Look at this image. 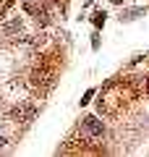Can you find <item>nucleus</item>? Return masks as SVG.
Instances as JSON below:
<instances>
[{
    "instance_id": "f257e3e1",
    "label": "nucleus",
    "mask_w": 149,
    "mask_h": 157,
    "mask_svg": "<svg viewBox=\"0 0 149 157\" xmlns=\"http://www.w3.org/2000/svg\"><path fill=\"white\" fill-rule=\"evenodd\" d=\"M84 128H86L92 136H102L105 134V128H102V123H99L97 118H84Z\"/></svg>"
},
{
    "instance_id": "f03ea898",
    "label": "nucleus",
    "mask_w": 149,
    "mask_h": 157,
    "mask_svg": "<svg viewBox=\"0 0 149 157\" xmlns=\"http://www.w3.org/2000/svg\"><path fill=\"white\" fill-rule=\"evenodd\" d=\"M94 24H97V26H102V24H105V13H97V16H94Z\"/></svg>"
},
{
    "instance_id": "7ed1b4c3",
    "label": "nucleus",
    "mask_w": 149,
    "mask_h": 157,
    "mask_svg": "<svg viewBox=\"0 0 149 157\" xmlns=\"http://www.w3.org/2000/svg\"><path fill=\"white\" fill-rule=\"evenodd\" d=\"M92 97H94V89H89V92H86V94H84V100H81V105H86V102H89V100H92Z\"/></svg>"
},
{
    "instance_id": "20e7f679",
    "label": "nucleus",
    "mask_w": 149,
    "mask_h": 157,
    "mask_svg": "<svg viewBox=\"0 0 149 157\" xmlns=\"http://www.w3.org/2000/svg\"><path fill=\"white\" fill-rule=\"evenodd\" d=\"M8 3H11V0H0V13H3V11L8 8Z\"/></svg>"
},
{
    "instance_id": "39448f33",
    "label": "nucleus",
    "mask_w": 149,
    "mask_h": 157,
    "mask_svg": "<svg viewBox=\"0 0 149 157\" xmlns=\"http://www.w3.org/2000/svg\"><path fill=\"white\" fill-rule=\"evenodd\" d=\"M0 144H3V139H0Z\"/></svg>"
}]
</instances>
